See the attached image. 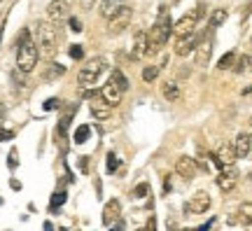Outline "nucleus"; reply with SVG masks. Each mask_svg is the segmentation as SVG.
Wrapping results in <instances>:
<instances>
[{
  "instance_id": "f257e3e1",
  "label": "nucleus",
  "mask_w": 252,
  "mask_h": 231,
  "mask_svg": "<svg viewBox=\"0 0 252 231\" xmlns=\"http://www.w3.org/2000/svg\"><path fill=\"white\" fill-rule=\"evenodd\" d=\"M171 31H173V24H171V17H168V7H161L159 9V17H157V24L147 33V54L145 56L159 54V49L166 45V40L171 35Z\"/></svg>"
},
{
  "instance_id": "f03ea898",
  "label": "nucleus",
  "mask_w": 252,
  "mask_h": 231,
  "mask_svg": "<svg viewBox=\"0 0 252 231\" xmlns=\"http://www.w3.org/2000/svg\"><path fill=\"white\" fill-rule=\"evenodd\" d=\"M37 56H40V49L37 45L31 40V33L24 31L21 37H19V49H17V70L19 72H33L37 66Z\"/></svg>"
},
{
  "instance_id": "7ed1b4c3",
  "label": "nucleus",
  "mask_w": 252,
  "mask_h": 231,
  "mask_svg": "<svg viewBox=\"0 0 252 231\" xmlns=\"http://www.w3.org/2000/svg\"><path fill=\"white\" fill-rule=\"evenodd\" d=\"M35 45L45 56H54L56 54L59 35H56V28L49 21H40L35 26Z\"/></svg>"
},
{
  "instance_id": "20e7f679",
  "label": "nucleus",
  "mask_w": 252,
  "mask_h": 231,
  "mask_svg": "<svg viewBox=\"0 0 252 231\" xmlns=\"http://www.w3.org/2000/svg\"><path fill=\"white\" fill-rule=\"evenodd\" d=\"M103 70H105V59L96 56V59L87 61L84 66H82L80 75H77V82H80V87L84 89V87H91V84H96V80L100 77V72H103Z\"/></svg>"
},
{
  "instance_id": "39448f33",
  "label": "nucleus",
  "mask_w": 252,
  "mask_h": 231,
  "mask_svg": "<svg viewBox=\"0 0 252 231\" xmlns=\"http://www.w3.org/2000/svg\"><path fill=\"white\" fill-rule=\"evenodd\" d=\"M194 52H196V66L198 68H206L208 63H210V56H213V28L210 26H208V31L203 33V37L196 40Z\"/></svg>"
},
{
  "instance_id": "423d86ee",
  "label": "nucleus",
  "mask_w": 252,
  "mask_h": 231,
  "mask_svg": "<svg viewBox=\"0 0 252 231\" xmlns=\"http://www.w3.org/2000/svg\"><path fill=\"white\" fill-rule=\"evenodd\" d=\"M210 159L217 164V168H224V166H234V161L238 159L234 150V142H222L217 147L215 154H210Z\"/></svg>"
},
{
  "instance_id": "0eeeda50",
  "label": "nucleus",
  "mask_w": 252,
  "mask_h": 231,
  "mask_svg": "<svg viewBox=\"0 0 252 231\" xmlns=\"http://www.w3.org/2000/svg\"><path fill=\"white\" fill-rule=\"evenodd\" d=\"M210 208V196L208 192H196V194L185 203V213L187 215H203Z\"/></svg>"
},
{
  "instance_id": "6e6552de",
  "label": "nucleus",
  "mask_w": 252,
  "mask_h": 231,
  "mask_svg": "<svg viewBox=\"0 0 252 231\" xmlns=\"http://www.w3.org/2000/svg\"><path fill=\"white\" fill-rule=\"evenodd\" d=\"M131 17H133V9L128 7V5H124V7L119 9L117 14H112V17L108 19V21H110V33H112V35L122 33V31H124L126 26H128Z\"/></svg>"
},
{
  "instance_id": "1a4fd4ad",
  "label": "nucleus",
  "mask_w": 252,
  "mask_h": 231,
  "mask_svg": "<svg viewBox=\"0 0 252 231\" xmlns=\"http://www.w3.org/2000/svg\"><path fill=\"white\" fill-rule=\"evenodd\" d=\"M47 17H49L52 24H61V21H65V19L70 17L68 2H65V0H52L49 7H47Z\"/></svg>"
},
{
  "instance_id": "9d476101",
  "label": "nucleus",
  "mask_w": 252,
  "mask_h": 231,
  "mask_svg": "<svg viewBox=\"0 0 252 231\" xmlns=\"http://www.w3.org/2000/svg\"><path fill=\"white\" fill-rule=\"evenodd\" d=\"M122 94H124V91L119 89V84H117L115 80L105 82V87L98 91V96L103 98V100H105L110 107H117L119 103H122Z\"/></svg>"
},
{
  "instance_id": "9b49d317",
  "label": "nucleus",
  "mask_w": 252,
  "mask_h": 231,
  "mask_svg": "<svg viewBox=\"0 0 252 231\" xmlns=\"http://www.w3.org/2000/svg\"><path fill=\"white\" fill-rule=\"evenodd\" d=\"M196 21H198V17L194 14V12H189V14H182L175 24H173V33L178 37H182V35H189V33H194V28H196Z\"/></svg>"
},
{
  "instance_id": "f8f14e48",
  "label": "nucleus",
  "mask_w": 252,
  "mask_h": 231,
  "mask_svg": "<svg viewBox=\"0 0 252 231\" xmlns=\"http://www.w3.org/2000/svg\"><path fill=\"white\" fill-rule=\"evenodd\" d=\"M238 182V170L231 168V166H224V168L220 170V175H217V187L222 189V192H231Z\"/></svg>"
},
{
  "instance_id": "ddd939ff",
  "label": "nucleus",
  "mask_w": 252,
  "mask_h": 231,
  "mask_svg": "<svg viewBox=\"0 0 252 231\" xmlns=\"http://www.w3.org/2000/svg\"><path fill=\"white\" fill-rule=\"evenodd\" d=\"M175 170L180 173V178H185V180H191V178H194V175H196L198 166H196V161L191 159V157H187V154H182L180 159L175 161Z\"/></svg>"
},
{
  "instance_id": "4468645a",
  "label": "nucleus",
  "mask_w": 252,
  "mask_h": 231,
  "mask_svg": "<svg viewBox=\"0 0 252 231\" xmlns=\"http://www.w3.org/2000/svg\"><path fill=\"white\" fill-rule=\"evenodd\" d=\"M119 217H122V203H119L117 198H110L108 203H105V208H103V224L112 227Z\"/></svg>"
},
{
  "instance_id": "2eb2a0df",
  "label": "nucleus",
  "mask_w": 252,
  "mask_h": 231,
  "mask_svg": "<svg viewBox=\"0 0 252 231\" xmlns=\"http://www.w3.org/2000/svg\"><path fill=\"white\" fill-rule=\"evenodd\" d=\"M194 47H196V35H194V33L182 35V37H178V42H175V54H178V56H187V54L194 52Z\"/></svg>"
},
{
  "instance_id": "dca6fc26",
  "label": "nucleus",
  "mask_w": 252,
  "mask_h": 231,
  "mask_svg": "<svg viewBox=\"0 0 252 231\" xmlns=\"http://www.w3.org/2000/svg\"><path fill=\"white\" fill-rule=\"evenodd\" d=\"M234 150H236V157H238V159H245L252 150V135L238 133V138H236V142H234Z\"/></svg>"
},
{
  "instance_id": "f3484780",
  "label": "nucleus",
  "mask_w": 252,
  "mask_h": 231,
  "mask_svg": "<svg viewBox=\"0 0 252 231\" xmlns=\"http://www.w3.org/2000/svg\"><path fill=\"white\" fill-rule=\"evenodd\" d=\"M89 107H91V115L96 117V119H108V117H110V110H112V107H110L100 96L98 98L94 96V100H91Z\"/></svg>"
},
{
  "instance_id": "a211bd4d",
  "label": "nucleus",
  "mask_w": 252,
  "mask_h": 231,
  "mask_svg": "<svg viewBox=\"0 0 252 231\" xmlns=\"http://www.w3.org/2000/svg\"><path fill=\"white\" fill-rule=\"evenodd\" d=\"M124 5H126V0H103V2H100V17L110 19L112 14H117Z\"/></svg>"
},
{
  "instance_id": "6ab92c4d",
  "label": "nucleus",
  "mask_w": 252,
  "mask_h": 231,
  "mask_svg": "<svg viewBox=\"0 0 252 231\" xmlns=\"http://www.w3.org/2000/svg\"><path fill=\"white\" fill-rule=\"evenodd\" d=\"M145 54H147V33H135L131 56H133V59H143Z\"/></svg>"
},
{
  "instance_id": "aec40b11",
  "label": "nucleus",
  "mask_w": 252,
  "mask_h": 231,
  "mask_svg": "<svg viewBox=\"0 0 252 231\" xmlns=\"http://www.w3.org/2000/svg\"><path fill=\"white\" fill-rule=\"evenodd\" d=\"M161 91H163V96H166V100H178L180 98V87L175 82H163Z\"/></svg>"
},
{
  "instance_id": "412c9836",
  "label": "nucleus",
  "mask_w": 252,
  "mask_h": 231,
  "mask_svg": "<svg viewBox=\"0 0 252 231\" xmlns=\"http://www.w3.org/2000/svg\"><path fill=\"white\" fill-rule=\"evenodd\" d=\"M238 220L243 224H252V203H243L238 208Z\"/></svg>"
},
{
  "instance_id": "4be33fe9",
  "label": "nucleus",
  "mask_w": 252,
  "mask_h": 231,
  "mask_svg": "<svg viewBox=\"0 0 252 231\" xmlns=\"http://www.w3.org/2000/svg\"><path fill=\"white\" fill-rule=\"evenodd\" d=\"M72 115H75V107H70V110L61 117V122H59V133L61 135H65V131H68V126H70V122H72Z\"/></svg>"
},
{
  "instance_id": "5701e85b",
  "label": "nucleus",
  "mask_w": 252,
  "mask_h": 231,
  "mask_svg": "<svg viewBox=\"0 0 252 231\" xmlns=\"http://www.w3.org/2000/svg\"><path fill=\"white\" fill-rule=\"evenodd\" d=\"M224 21H226V9H215V12H213V17H210V28L222 26Z\"/></svg>"
},
{
  "instance_id": "b1692460",
  "label": "nucleus",
  "mask_w": 252,
  "mask_h": 231,
  "mask_svg": "<svg viewBox=\"0 0 252 231\" xmlns=\"http://www.w3.org/2000/svg\"><path fill=\"white\" fill-rule=\"evenodd\" d=\"M89 135H91V129L87 124H82L80 129L75 131V142H77V145H82V142L89 140Z\"/></svg>"
},
{
  "instance_id": "393cba45",
  "label": "nucleus",
  "mask_w": 252,
  "mask_h": 231,
  "mask_svg": "<svg viewBox=\"0 0 252 231\" xmlns=\"http://www.w3.org/2000/svg\"><path fill=\"white\" fill-rule=\"evenodd\" d=\"M252 70V56H241L238 63H236V72L241 75V72H250Z\"/></svg>"
},
{
  "instance_id": "a878e982",
  "label": "nucleus",
  "mask_w": 252,
  "mask_h": 231,
  "mask_svg": "<svg viewBox=\"0 0 252 231\" xmlns=\"http://www.w3.org/2000/svg\"><path fill=\"white\" fill-rule=\"evenodd\" d=\"M159 72H161V66H150V68H145L143 70V80L145 82H154L159 77Z\"/></svg>"
},
{
  "instance_id": "bb28decb",
  "label": "nucleus",
  "mask_w": 252,
  "mask_h": 231,
  "mask_svg": "<svg viewBox=\"0 0 252 231\" xmlns=\"http://www.w3.org/2000/svg\"><path fill=\"white\" fill-rule=\"evenodd\" d=\"M234 61H236V54H234V52H229V54H224V56L220 59L217 68H220V70H229V68L234 66Z\"/></svg>"
},
{
  "instance_id": "cd10ccee",
  "label": "nucleus",
  "mask_w": 252,
  "mask_h": 231,
  "mask_svg": "<svg viewBox=\"0 0 252 231\" xmlns=\"http://www.w3.org/2000/svg\"><path fill=\"white\" fill-rule=\"evenodd\" d=\"M110 80H115V82H117V84H119V89H122V91L128 89V80H126V75H124L122 70H115V72H112V77H110Z\"/></svg>"
},
{
  "instance_id": "c85d7f7f",
  "label": "nucleus",
  "mask_w": 252,
  "mask_h": 231,
  "mask_svg": "<svg viewBox=\"0 0 252 231\" xmlns=\"http://www.w3.org/2000/svg\"><path fill=\"white\" fill-rule=\"evenodd\" d=\"M63 72H65V68H63V66H59V63H52V68L45 72V77H47V80H52V77H59V75H63Z\"/></svg>"
},
{
  "instance_id": "c756f323",
  "label": "nucleus",
  "mask_w": 252,
  "mask_h": 231,
  "mask_svg": "<svg viewBox=\"0 0 252 231\" xmlns=\"http://www.w3.org/2000/svg\"><path fill=\"white\" fill-rule=\"evenodd\" d=\"M65 198H68V196H65V192H56V194L52 196V210H56L59 205L65 203Z\"/></svg>"
},
{
  "instance_id": "7c9ffc66",
  "label": "nucleus",
  "mask_w": 252,
  "mask_h": 231,
  "mask_svg": "<svg viewBox=\"0 0 252 231\" xmlns=\"http://www.w3.org/2000/svg\"><path fill=\"white\" fill-rule=\"evenodd\" d=\"M150 194V185H147V182H143V185H138L133 189V196L135 198H143V196H147Z\"/></svg>"
},
{
  "instance_id": "2f4dec72",
  "label": "nucleus",
  "mask_w": 252,
  "mask_h": 231,
  "mask_svg": "<svg viewBox=\"0 0 252 231\" xmlns=\"http://www.w3.org/2000/svg\"><path fill=\"white\" fill-rule=\"evenodd\" d=\"M117 166H119V159L112 154V152H110V154H108V170H110V173H115V170H117Z\"/></svg>"
},
{
  "instance_id": "473e14b6",
  "label": "nucleus",
  "mask_w": 252,
  "mask_h": 231,
  "mask_svg": "<svg viewBox=\"0 0 252 231\" xmlns=\"http://www.w3.org/2000/svg\"><path fill=\"white\" fill-rule=\"evenodd\" d=\"M7 164H9V168H17V166H19V152H17V150H12V152H9Z\"/></svg>"
},
{
  "instance_id": "72a5a7b5",
  "label": "nucleus",
  "mask_w": 252,
  "mask_h": 231,
  "mask_svg": "<svg viewBox=\"0 0 252 231\" xmlns=\"http://www.w3.org/2000/svg\"><path fill=\"white\" fill-rule=\"evenodd\" d=\"M70 56L75 59V61H80L82 56H84V52H82V47H80V45H70Z\"/></svg>"
},
{
  "instance_id": "f704fd0d",
  "label": "nucleus",
  "mask_w": 252,
  "mask_h": 231,
  "mask_svg": "<svg viewBox=\"0 0 252 231\" xmlns=\"http://www.w3.org/2000/svg\"><path fill=\"white\" fill-rule=\"evenodd\" d=\"M56 107H61V100H59V98H49L45 103V110H56Z\"/></svg>"
},
{
  "instance_id": "c9c22d12",
  "label": "nucleus",
  "mask_w": 252,
  "mask_h": 231,
  "mask_svg": "<svg viewBox=\"0 0 252 231\" xmlns=\"http://www.w3.org/2000/svg\"><path fill=\"white\" fill-rule=\"evenodd\" d=\"M70 31H75V33H80V31H82V21H80V19L70 17Z\"/></svg>"
},
{
  "instance_id": "e433bc0d",
  "label": "nucleus",
  "mask_w": 252,
  "mask_h": 231,
  "mask_svg": "<svg viewBox=\"0 0 252 231\" xmlns=\"http://www.w3.org/2000/svg\"><path fill=\"white\" fill-rule=\"evenodd\" d=\"M9 138H14V133H12V131H0V142L9 140Z\"/></svg>"
},
{
  "instance_id": "4c0bfd02",
  "label": "nucleus",
  "mask_w": 252,
  "mask_h": 231,
  "mask_svg": "<svg viewBox=\"0 0 252 231\" xmlns=\"http://www.w3.org/2000/svg\"><path fill=\"white\" fill-rule=\"evenodd\" d=\"M80 168L87 173V168H89V161H87V157H82V159H80Z\"/></svg>"
},
{
  "instance_id": "58836bf2",
  "label": "nucleus",
  "mask_w": 252,
  "mask_h": 231,
  "mask_svg": "<svg viewBox=\"0 0 252 231\" xmlns=\"http://www.w3.org/2000/svg\"><path fill=\"white\" fill-rule=\"evenodd\" d=\"M2 115H5V107H2V105H0V117H2Z\"/></svg>"
},
{
  "instance_id": "ea45409f",
  "label": "nucleus",
  "mask_w": 252,
  "mask_h": 231,
  "mask_svg": "<svg viewBox=\"0 0 252 231\" xmlns=\"http://www.w3.org/2000/svg\"><path fill=\"white\" fill-rule=\"evenodd\" d=\"M250 126H252V117H250Z\"/></svg>"
},
{
  "instance_id": "a19ab883",
  "label": "nucleus",
  "mask_w": 252,
  "mask_h": 231,
  "mask_svg": "<svg viewBox=\"0 0 252 231\" xmlns=\"http://www.w3.org/2000/svg\"><path fill=\"white\" fill-rule=\"evenodd\" d=\"M250 180H252V173H250Z\"/></svg>"
}]
</instances>
